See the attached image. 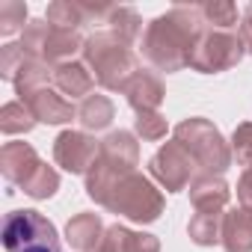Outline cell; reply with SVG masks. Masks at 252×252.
Returning a JSON list of instances; mask_svg holds the SVG:
<instances>
[{
    "label": "cell",
    "instance_id": "cell-1",
    "mask_svg": "<svg viewBox=\"0 0 252 252\" xmlns=\"http://www.w3.org/2000/svg\"><path fill=\"white\" fill-rule=\"evenodd\" d=\"M202 33H205V21H202L199 3H175L169 12L146 24L140 48H143V57L158 71L172 74L190 65V51Z\"/></svg>",
    "mask_w": 252,
    "mask_h": 252
},
{
    "label": "cell",
    "instance_id": "cell-2",
    "mask_svg": "<svg viewBox=\"0 0 252 252\" xmlns=\"http://www.w3.org/2000/svg\"><path fill=\"white\" fill-rule=\"evenodd\" d=\"M137 163H140V143H137V134L131 131H110L104 140H101V149H98V160L92 163V169L86 172V196L107 208L113 190L119 187V181L125 175L137 172Z\"/></svg>",
    "mask_w": 252,
    "mask_h": 252
},
{
    "label": "cell",
    "instance_id": "cell-3",
    "mask_svg": "<svg viewBox=\"0 0 252 252\" xmlns=\"http://www.w3.org/2000/svg\"><path fill=\"white\" fill-rule=\"evenodd\" d=\"M172 140H178L187 149L199 175H220L222 178V172L234 163L231 146L225 143L220 128H214V122H208L202 116H190V119L178 122L172 131Z\"/></svg>",
    "mask_w": 252,
    "mask_h": 252
},
{
    "label": "cell",
    "instance_id": "cell-4",
    "mask_svg": "<svg viewBox=\"0 0 252 252\" xmlns=\"http://www.w3.org/2000/svg\"><path fill=\"white\" fill-rule=\"evenodd\" d=\"M80 57L89 65L95 83L110 89V92H122V86L128 83V77L137 71V54L131 51L128 42H122L110 30L89 36Z\"/></svg>",
    "mask_w": 252,
    "mask_h": 252
},
{
    "label": "cell",
    "instance_id": "cell-5",
    "mask_svg": "<svg viewBox=\"0 0 252 252\" xmlns=\"http://www.w3.org/2000/svg\"><path fill=\"white\" fill-rule=\"evenodd\" d=\"M163 193L152 184L149 175L143 172H131L119 181V187L113 190L110 202H107V211L131 220V222H140V225H149L155 220H160L163 214Z\"/></svg>",
    "mask_w": 252,
    "mask_h": 252
},
{
    "label": "cell",
    "instance_id": "cell-6",
    "mask_svg": "<svg viewBox=\"0 0 252 252\" xmlns=\"http://www.w3.org/2000/svg\"><path fill=\"white\" fill-rule=\"evenodd\" d=\"M3 246H6V252H63L57 225L30 208L6 214Z\"/></svg>",
    "mask_w": 252,
    "mask_h": 252
},
{
    "label": "cell",
    "instance_id": "cell-7",
    "mask_svg": "<svg viewBox=\"0 0 252 252\" xmlns=\"http://www.w3.org/2000/svg\"><path fill=\"white\" fill-rule=\"evenodd\" d=\"M246 48L237 30H211L205 27V33L199 36V42L190 51V68L202 71V74H220L234 68L243 60Z\"/></svg>",
    "mask_w": 252,
    "mask_h": 252
},
{
    "label": "cell",
    "instance_id": "cell-8",
    "mask_svg": "<svg viewBox=\"0 0 252 252\" xmlns=\"http://www.w3.org/2000/svg\"><path fill=\"white\" fill-rule=\"evenodd\" d=\"M196 163L187 155V149L178 140H169L166 146H160L152 160H149V175L166 190V193H181L190 187V181L196 178Z\"/></svg>",
    "mask_w": 252,
    "mask_h": 252
},
{
    "label": "cell",
    "instance_id": "cell-9",
    "mask_svg": "<svg viewBox=\"0 0 252 252\" xmlns=\"http://www.w3.org/2000/svg\"><path fill=\"white\" fill-rule=\"evenodd\" d=\"M98 149L101 143H95L86 131H63L54 140V163L71 175H86L98 160Z\"/></svg>",
    "mask_w": 252,
    "mask_h": 252
},
{
    "label": "cell",
    "instance_id": "cell-10",
    "mask_svg": "<svg viewBox=\"0 0 252 252\" xmlns=\"http://www.w3.org/2000/svg\"><path fill=\"white\" fill-rule=\"evenodd\" d=\"M18 101H24L33 110L36 122H45V125H65L77 116V107L71 101H65L60 89H51V86L30 89V92L18 95Z\"/></svg>",
    "mask_w": 252,
    "mask_h": 252
},
{
    "label": "cell",
    "instance_id": "cell-11",
    "mask_svg": "<svg viewBox=\"0 0 252 252\" xmlns=\"http://www.w3.org/2000/svg\"><path fill=\"white\" fill-rule=\"evenodd\" d=\"M122 95L128 98V104H131L137 113H152V110H158L160 101L166 98V86H163V80H160L155 71L137 68V71L128 77V83L122 86Z\"/></svg>",
    "mask_w": 252,
    "mask_h": 252
},
{
    "label": "cell",
    "instance_id": "cell-12",
    "mask_svg": "<svg viewBox=\"0 0 252 252\" xmlns=\"http://www.w3.org/2000/svg\"><path fill=\"white\" fill-rule=\"evenodd\" d=\"M187 193H190L193 211H199V214H225L228 211L231 187L220 175H196L190 181Z\"/></svg>",
    "mask_w": 252,
    "mask_h": 252
},
{
    "label": "cell",
    "instance_id": "cell-13",
    "mask_svg": "<svg viewBox=\"0 0 252 252\" xmlns=\"http://www.w3.org/2000/svg\"><path fill=\"white\" fill-rule=\"evenodd\" d=\"M39 155L30 143H6L0 149V172L9 184H24L36 169H39Z\"/></svg>",
    "mask_w": 252,
    "mask_h": 252
},
{
    "label": "cell",
    "instance_id": "cell-14",
    "mask_svg": "<svg viewBox=\"0 0 252 252\" xmlns=\"http://www.w3.org/2000/svg\"><path fill=\"white\" fill-rule=\"evenodd\" d=\"M83 45H86V39H83L77 30H63V27L48 24V33H45L39 60H45L48 65L57 68V65H63V63H71L74 54H83Z\"/></svg>",
    "mask_w": 252,
    "mask_h": 252
},
{
    "label": "cell",
    "instance_id": "cell-15",
    "mask_svg": "<svg viewBox=\"0 0 252 252\" xmlns=\"http://www.w3.org/2000/svg\"><path fill=\"white\" fill-rule=\"evenodd\" d=\"M104 222L98 214L92 211H80L68 220L65 225V243L74 249V252H98L101 240H104Z\"/></svg>",
    "mask_w": 252,
    "mask_h": 252
},
{
    "label": "cell",
    "instance_id": "cell-16",
    "mask_svg": "<svg viewBox=\"0 0 252 252\" xmlns=\"http://www.w3.org/2000/svg\"><path fill=\"white\" fill-rule=\"evenodd\" d=\"M220 243L225 252H252V208H228L222 217Z\"/></svg>",
    "mask_w": 252,
    "mask_h": 252
},
{
    "label": "cell",
    "instance_id": "cell-17",
    "mask_svg": "<svg viewBox=\"0 0 252 252\" xmlns=\"http://www.w3.org/2000/svg\"><path fill=\"white\" fill-rule=\"evenodd\" d=\"M98 252H160V240L146 231H131L125 225H110L104 231V240Z\"/></svg>",
    "mask_w": 252,
    "mask_h": 252
},
{
    "label": "cell",
    "instance_id": "cell-18",
    "mask_svg": "<svg viewBox=\"0 0 252 252\" xmlns=\"http://www.w3.org/2000/svg\"><path fill=\"white\" fill-rule=\"evenodd\" d=\"M54 89H60L71 101L74 98H83L86 101L92 95V89H95V77H92V71H89L86 63L71 60V63H63V65L54 68Z\"/></svg>",
    "mask_w": 252,
    "mask_h": 252
},
{
    "label": "cell",
    "instance_id": "cell-19",
    "mask_svg": "<svg viewBox=\"0 0 252 252\" xmlns=\"http://www.w3.org/2000/svg\"><path fill=\"white\" fill-rule=\"evenodd\" d=\"M113 119H116V107L107 95H89L77 107V122L83 125V131H104L110 128Z\"/></svg>",
    "mask_w": 252,
    "mask_h": 252
},
{
    "label": "cell",
    "instance_id": "cell-20",
    "mask_svg": "<svg viewBox=\"0 0 252 252\" xmlns=\"http://www.w3.org/2000/svg\"><path fill=\"white\" fill-rule=\"evenodd\" d=\"M45 21L63 30H80V24H89L83 0H57V3L48 6Z\"/></svg>",
    "mask_w": 252,
    "mask_h": 252
},
{
    "label": "cell",
    "instance_id": "cell-21",
    "mask_svg": "<svg viewBox=\"0 0 252 252\" xmlns=\"http://www.w3.org/2000/svg\"><path fill=\"white\" fill-rule=\"evenodd\" d=\"M107 24H110L113 36H119L122 42H128V45H134L143 36V18H140V12L134 6H113Z\"/></svg>",
    "mask_w": 252,
    "mask_h": 252
},
{
    "label": "cell",
    "instance_id": "cell-22",
    "mask_svg": "<svg viewBox=\"0 0 252 252\" xmlns=\"http://www.w3.org/2000/svg\"><path fill=\"white\" fill-rule=\"evenodd\" d=\"M36 128V116L33 110L24 104V101H9L0 110V131L6 137H15V134H27Z\"/></svg>",
    "mask_w": 252,
    "mask_h": 252
},
{
    "label": "cell",
    "instance_id": "cell-23",
    "mask_svg": "<svg viewBox=\"0 0 252 252\" xmlns=\"http://www.w3.org/2000/svg\"><path fill=\"white\" fill-rule=\"evenodd\" d=\"M222 217L225 214H193L190 222H187V234L193 243L199 246H214L220 243V234H222Z\"/></svg>",
    "mask_w": 252,
    "mask_h": 252
},
{
    "label": "cell",
    "instance_id": "cell-24",
    "mask_svg": "<svg viewBox=\"0 0 252 252\" xmlns=\"http://www.w3.org/2000/svg\"><path fill=\"white\" fill-rule=\"evenodd\" d=\"M202 9V21L211 30H234L237 27V6L228 3V0H208V3H199Z\"/></svg>",
    "mask_w": 252,
    "mask_h": 252
},
{
    "label": "cell",
    "instance_id": "cell-25",
    "mask_svg": "<svg viewBox=\"0 0 252 252\" xmlns=\"http://www.w3.org/2000/svg\"><path fill=\"white\" fill-rule=\"evenodd\" d=\"M21 190L30 196V199H51L57 190H60V172L48 163H39V169L21 184Z\"/></svg>",
    "mask_w": 252,
    "mask_h": 252
},
{
    "label": "cell",
    "instance_id": "cell-26",
    "mask_svg": "<svg viewBox=\"0 0 252 252\" xmlns=\"http://www.w3.org/2000/svg\"><path fill=\"white\" fill-rule=\"evenodd\" d=\"M166 131H169V125H166V119H163L158 110H152V113H137V119H134V134H137L140 140H146V143L163 140Z\"/></svg>",
    "mask_w": 252,
    "mask_h": 252
},
{
    "label": "cell",
    "instance_id": "cell-27",
    "mask_svg": "<svg viewBox=\"0 0 252 252\" xmlns=\"http://www.w3.org/2000/svg\"><path fill=\"white\" fill-rule=\"evenodd\" d=\"M30 57H33V54H27V51L21 48V42L3 45V51H0V77L15 83V77L21 74V68L27 65V60H30Z\"/></svg>",
    "mask_w": 252,
    "mask_h": 252
},
{
    "label": "cell",
    "instance_id": "cell-28",
    "mask_svg": "<svg viewBox=\"0 0 252 252\" xmlns=\"http://www.w3.org/2000/svg\"><path fill=\"white\" fill-rule=\"evenodd\" d=\"M30 21H27V3L21 0H6L0 3V33L3 36H12L18 30H24Z\"/></svg>",
    "mask_w": 252,
    "mask_h": 252
},
{
    "label": "cell",
    "instance_id": "cell-29",
    "mask_svg": "<svg viewBox=\"0 0 252 252\" xmlns=\"http://www.w3.org/2000/svg\"><path fill=\"white\" fill-rule=\"evenodd\" d=\"M231 155L240 166H252V119L240 122L231 134Z\"/></svg>",
    "mask_w": 252,
    "mask_h": 252
},
{
    "label": "cell",
    "instance_id": "cell-30",
    "mask_svg": "<svg viewBox=\"0 0 252 252\" xmlns=\"http://www.w3.org/2000/svg\"><path fill=\"white\" fill-rule=\"evenodd\" d=\"M237 202L243 208H252V166H246L237 181Z\"/></svg>",
    "mask_w": 252,
    "mask_h": 252
},
{
    "label": "cell",
    "instance_id": "cell-31",
    "mask_svg": "<svg viewBox=\"0 0 252 252\" xmlns=\"http://www.w3.org/2000/svg\"><path fill=\"white\" fill-rule=\"evenodd\" d=\"M240 39H243L246 54H252V3L243 9V18H240Z\"/></svg>",
    "mask_w": 252,
    "mask_h": 252
}]
</instances>
